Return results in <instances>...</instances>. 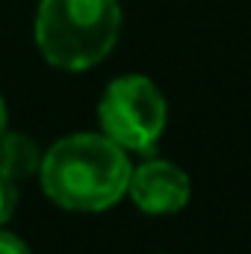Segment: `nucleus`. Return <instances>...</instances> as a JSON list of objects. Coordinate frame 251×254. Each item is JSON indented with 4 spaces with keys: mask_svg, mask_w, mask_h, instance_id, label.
Wrapping results in <instances>:
<instances>
[{
    "mask_svg": "<svg viewBox=\"0 0 251 254\" xmlns=\"http://www.w3.org/2000/svg\"><path fill=\"white\" fill-rule=\"evenodd\" d=\"M119 33V0H42L36 12V45L63 71H86L107 60Z\"/></svg>",
    "mask_w": 251,
    "mask_h": 254,
    "instance_id": "f03ea898",
    "label": "nucleus"
},
{
    "mask_svg": "<svg viewBox=\"0 0 251 254\" xmlns=\"http://www.w3.org/2000/svg\"><path fill=\"white\" fill-rule=\"evenodd\" d=\"M98 122L104 136L125 151L151 154L166 130L169 104L151 77L125 74L104 89L98 104Z\"/></svg>",
    "mask_w": 251,
    "mask_h": 254,
    "instance_id": "7ed1b4c3",
    "label": "nucleus"
},
{
    "mask_svg": "<svg viewBox=\"0 0 251 254\" xmlns=\"http://www.w3.org/2000/svg\"><path fill=\"white\" fill-rule=\"evenodd\" d=\"M130 160L122 145L104 133L65 136L39 163L45 195L65 210L101 213L127 192Z\"/></svg>",
    "mask_w": 251,
    "mask_h": 254,
    "instance_id": "f257e3e1",
    "label": "nucleus"
},
{
    "mask_svg": "<svg viewBox=\"0 0 251 254\" xmlns=\"http://www.w3.org/2000/svg\"><path fill=\"white\" fill-rule=\"evenodd\" d=\"M127 192L133 204L148 216H169L189 204L192 184L187 172L169 160H148L130 172Z\"/></svg>",
    "mask_w": 251,
    "mask_h": 254,
    "instance_id": "20e7f679",
    "label": "nucleus"
},
{
    "mask_svg": "<svg viewBox=\"0 0 251 254\" xmlns=\"http://www.w3.org/2000/svg\"><path fill=\"white\" fill-rule=\"evenodd\" d=\"M15 204H18V187L6 172H0V228L12 219Z\"/></svg>",
    "mask_w": 251,
    "mask_h": 254,
    "instance_id": "423d86ee",
    "label": "nucleus"
},
{
    "mask_svg": "<svg viewBox=\"0 0 251 254\" xmlns=\"http://www.w3.org/2000/svg\"><path fill=\"white\" fill-rule=\"evenodd\" d=\"M6 133V101H3V95H0V136Z\"/></svg>",
    "mask_w": 251,
    "mask_h": 254,
    "instance_id": "6e6552de",
    "label": "nucleus"
},
{
    "mask_svg": "<svg viewBox=\"0 0 251 254\" xmlns=\"http://www.w3.org/2000/svg\"><path fill=\"white\" fill-rule=\"evenodd\" d=\"M0 254H30V249H27V243L21 237L0 228Z\"/></svg>",
    "mask_w": 251,
    "mask_h": 254,
    "instance_id": "0eeeda50",
    "label": "nucleus"
},
{
    "mask_svg": "<svg viewBox=\"0 0 251 254\" xmlns=\"http://www.w3.org/2000/svg\"><path fill=\"white\" fill-rule=\"evenodd\" d=\"M42 154L39 145L24 133H3L0 136V172H6L15 184L39 172Z\"/></svg>",
    "mask_w": 251,
    "mask_h": 254,
    "instance_id": "39448f33",
    "label": "nucleus"
}]
</instances>
